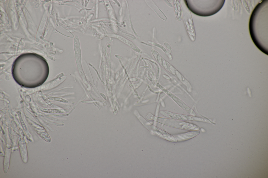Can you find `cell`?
I'll use <instances>...</instances> for the list:
<instances>
[{
    "instance_id": "obj_1",
    "label": "cell",
    "mask_w": 268,
    "mask_h": 178,
    "mask_svg": "<svg viewBox=\"0 0 268 178\" xmlns=\"http://www.w3.org/2000/svg\"><path fill=\"white\" fill-rule=\"evenodd\" d=\"M162 119V123L168 126L189 131L199 129V127L196 125L185 121L170 118Z\"/></svg>"
},
{
    "instance_id": "obj_3",
    "label": "cell",
    "mask_w": 268,
    "mask_h": 178,
    "mask_svg": "<svg viewBox=\"0 0 268 178\" xmlns=\"http://www.w3.org/2000/svg\"><path fill=\"white\" fill-rule=\"evenodd\" d=\"M161 88L162 90L172 99L177 104L185 111L192 115L195 116H196V114L194 110L179 98L162 86H161Z\"/></svg>"
},
{
    "instance_id": "obj_4",
    "label": "cell",
    "mask_w": 268,
    "mask_h": 178,
    "mask_svg": "<svg viewBox=\"0 0 268 178\" xmlns=\"http://www.w3.org/2000/svg\"><path fill=\"white\" fill-rule=\"evenodd\" d=\"M200 133L198 130H191L189 132L173 135L177 139V141H186L192 139Z\"/></svg>"
},
{
    "instance_id": "obj_6",
    "label": "cell",
    "mask_w": 268,
    "mask_h": 178,
    "mask_svg": "<svg viewBox=\"0 0 268 178\" xmlns=\"http://www.w3.org/2000/svg\"><path fill=\"white\" fill-rule=\"evenodd\" d=\"M50 99H52V100H56V101H59V102H63V103H68V102L67 100H65V99H63L62 98H50Z\"/></svg>"
},
{
    "instance_id": "obj_2",
    "label": "cell",
    "mask_w": 268,
    "mask_h": 178,
    "mask_svg": "<svg viewBox=\"0 0 268 178\" xmlns=\"http://www.w3.org/2000/svg\"><path fill=\"white\" fill-rule=\"evenodd\" d=\"M161 113L164 116L169 118L183 121H196L208 123H212L209 120L203 118L174 113L166 111H163Z\"/></svg>"
},
{
    "instance_id": "obj_5",
    "label": "cell",
    "mask_w": 268,
    "mask_h": 178,
    "mask_svg": "<svg viewBox=\"0 0 268 178\" xmlns=\"http://www.w3.org/2000/svg\"><path fill=\"white\" fill-rule=\"evenodd\" d=\"M42 112L48 113H62L65 112L63 110L58 109H43L41 110Z\"/></svg>"
}]
</instances>
